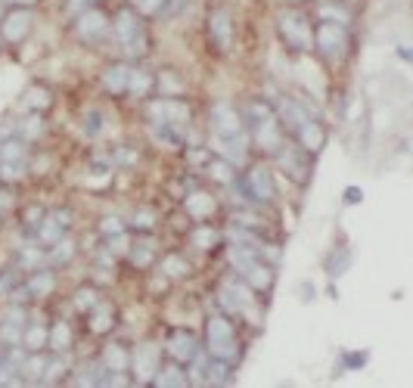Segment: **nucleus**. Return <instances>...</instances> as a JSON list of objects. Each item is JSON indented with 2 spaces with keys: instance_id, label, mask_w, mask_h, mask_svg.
Masks as SVG:
<instances>
[{
  "instance_id": "a19ab883",
  "label": "nucleus",
  "mask_w": 413,
  "mask_h": 388,
  "mask_svg": "<svg viewBox=\"0 0 413 388\" xmlns=\"http://www.w3.org/2000/svg\"><path fill=\"white\" fill-rule=\"evenodd\" d=\"M109 323H112V320H109V314H106V310H100V317H93V329H109Z\"/></svg>"
},
{
  "instance_id": "f704fd0d",
  "label": "nucleus",
  "mask_w": 413,
  "mask_h": 388,
  "mask_svg": "<svg viewBox=\"0 0 413 388\" xmlns=\"http://www.w3.org/2000/svg\"><path fill=\"white\" fill-rule=\"evenodd\" d=\"M212 174L217 177V181H230L233 171L227 168V162H215V165H212Z\"/></svg>"
},
{
  "instance_id": "bb28decb",
  "label": "nucleus",
  "mask_w": 413,
  "mask_h": 388,
  "mask_svg": "<svg viewBox=\"0 0 413 388\" xmlns=\"http://www.w3.org/2000/svg\"><path fill=\"white\" fill-rule=\"evenodd\" d=\"M53 289V277L50 274H37L28 279V295H44Z\"/></svg>"
},
{
  "instance_id": "ea45409f",
  "label": "nucleus",
  "mask_w": 413,
  "mask_h": 388,
  "mask_svg": "<svg viewBox=\"0 0 413 388\" xmlns=\"http://www.w3.org/2000/svg\"><path fill=\"white\" fill-rule=\"evenodd\" d=\"M165 270H168V274H186V264L181 258H168L165 261Z\"/></svg>"
},
{
  "instance_id": "c756f323",
  "label": "nucleus",
  "mask_w": 413,
  "mask_h": 388,
  "mask_svg": "<svg viewBox=\"0 0 413 388\" xmlns=\"http://www.w3.org/2000/svg\"><path fill=\"white\" fill-rule=\"evenodd\" d=\"M128 90L131 93H146L150 90V75H143V72H131V81H128Z\"/></svg>"
},
{
  "instance_id": "6e6552de",
  "label": "nucleus",
  "mask_w": 413,
  "mask_h": 388,
  "mask_svg": "<svg viewBox=\"0 0 413 388\" xmlns=\"http://www.w3.org/2000/svg\"><path fill=\"white\" fill-rule=\"evenodd\" d=\"M246 186H249V193H252L255 199H261V202L274 199V177H270L268 168H252V171H249Z\"/></svg>"
},
{
  "instance_id": "a18cd8bd",
  "label": "nucleus",
  "mask_w": 413,
  "mask_h": 388,
  "mask_svg": "<svg viewBox=\"0 0 413 388\" xmlns=\"http://www.w3.org/2000/svg\"><path fill=\"white\" fill-rule=\"evenodd\" d=\"M37 261H41V255H37L35 248H28V252H22V264H25V267H28V264H37Z\"/></svg>"
},
{
  "instance_id": "a878e982",
  "label": "nucleus",
  "mask_w": 413,
  "mask_h": 388,
  "mask_svg": "<svg viewBox=\"0 0 413 388\" xmlns=\"http://www.w3.org/2000/svg\"><path fill=\"white\" fill-rule=\"evenodd\" d=\"M155 385H186V376L177 367H168L155 376Z\"/></svg>"
},
{
  "instance_id": "6ab92c4d",
  "label": "nucleus",
  "mask_w": 413,
  "mask_h": 388,
  "mask_svg": "<svg viewBox=\"0 0 413 388\" xmlns=\"http://www.w3.org/2000/svg\"><path fill=\"white\" fill-rule=\"evenodd\" d=\"M186 212L193 217H208L215 212V199L208 196V193H193V196L186 199Z\"/></svg>"
},
{
  "instance_id": "c03bdc74",
  "label": "nucleus",
  "mask_w": 413,
  "mask_h": 388,
  "mask_svg": "<svg viewBox=\"0 0 413 388\" xmlns=\"http://www.w3.org/2000/svg\"><path fill=\"white\" fill-rule=\"evenodd\" d=\"M90 4H97V0H68V13H78V10H84V6H90Z\"/></svg>"
},
{
  "instance_id": "f3484780",
  "label": "nucleus",
  "mask_w": 413,
  "mask_h": 388,
  "mask_svg": "<svg viewBox=\"0 0 413 388\" xmlns=\"http://www.w3.org/2000/svg\"><path fill=\"white\" fill-rule=\"evenodd\" d=\"M128 81H131V68H128V66H112V68H109V72L103 75L106 90H112V93L128 90Z\"/></svg>"
},
{
  "instance_id": "8fccbe9b",
  "label": "nucleus",
  "mask_w": 413,
  "mask_h": 388,
  "mask_svg": "<svg viewBox=\"0 0 413 388\" xmlns=\"http://www.w3.org/2000/svg\"><path fill=\"white\" fill-rule=\"evenodd\" d=\"M19 4H25V0H19Z\"/></svg>"
},
{
  "instance_id": "ddd939ff",
  "label": "nucleus",
  "mask_w": 413,
  "mask_h": 388,
  "mask_svg": "<svg viewBox=\"0 0 413 388\" xmlns=\"http://www.w3.org/2000/svg\"><path fill=\"white\" fill-rule=\"evenodd\" d=\"M168 351H171V357H177V360H193V357H196V339H193L190 332H174V336L168 339Z\"/></svg>"
},
{
  "instance_id": "4468645a",
  "label": "nucleus",
  "mask_w": 413,
  "mask_h": 388,
  "mask_svg": "<svg viewBox=\"0 0 413 388\" xmlns=\"http://www.w3.org/2000/svg\"><path fill=\"white\" fill-rule=\"evenodd\" d=\"M22 332H25V320H22V310L13 308L10 314H6V320L0 323V339L6 341V345H16V341L22 339Z\"/></svg>"
},
{
  "instance_id": "f257e3e1",
  "label": "nucleus",
  "mask_w": 413,
  "mask_h": 388,
  "mask_svg": "<svg viewBox=\"0 0 413 388\" xmlns=\"http://www.w3.org/2000/svg\"><path fill=\"white\" fill-rule=\"evenodd\" d=\"M208 351L217 360H230L237 354V332H233V326L224 317H212L208 320Z\"/></svg>"
},
{
  "instance_id": "4be33fe9",
  "label": "nucleus",
  "mask_w": 413,
  "mask_h": 388,
  "mask_svg": "<svg viewBox=\"0 0 413 388\" xmlns=\"http://www.w3.org/2000/svg\"><path fill=\"white\" fill-rule=\"evenodd\" d=\"M103 363L109 370H124L128 367V354H124V348H119V345H106V351H103Z\"/></svg>"
},
{
  "instance_id": "0eeeda50",
  "label": "nucleus",
  "mask_w": 413,
  "mask_h": 388,
  "mask_svg": "<svg viewBox=\"0 0 413 388\" xmlns=\"http://www.w3.org/2000/svg\"><path fill=\"white\" fill-rule=\"evenodd\" d=\"M212 121H215V137H243V121L227 103H217L212 109Z\"/></svg>"
},
{
  "instance_id": "c9c22d12",
  "label": "nucleus",
  "mask_w": 413,
  "mask_h": 388,
  "mask_svg": "<svg viewBox=\"0 0 413 388\" xmlns=\"http://www.w3.org/2000/svg\"><path fill=\"white\" fill-rule=\"evenodd\" d=\"M25 106H47V93L44 90H31L25 97Z\"/></svg>"
},
{
  "instance_id": "2eb2a0df",
  "label": "nucleus",
  "mask_w": 413,
  "mask_h": 388,
  "mask_svg": "<svg viewBox=\"0 0 413 388\" xmlns=\"http://www.w3.org/2000/svg\"><path fill=\"white\" fill-rule=\"evenodd\" d=\"M212 35H215V44L217 47H230L233 28H230V16L224 13V10H215L212 13Z\"/></svg>"
},
{
  "instance_id": "49530a36",
  "label": "nucleus",
  "mask_w": 413,
  "mask_h": 388,
  "mask_svg": "<svg viewBox=\"0 0 413 388\" xmlns=\"http://www.w3.org/2000/svg\"><path fill=\"white\" fill-rule=\"evenodd\" d=\"M22 131H25V137H35L37 131H41V124H37L35 119H31V121H25V124H22Z\"/></svg>"
},
{
  "instance_id": "e433bc0d",
  "label": "nucleus",
  "mask_w": 413,
  "mask_h": 388,
  "mask_svg": "<svg viewBox=\"0 0 413 388\" xmlns=\"http://www.w3.org/2000/svg\"><path fill=\"white\" fill-rule=\"evenodd\" d=\"M283 168H286V171H289V174H292V177H299V174H301V168H299V165H295V155H292V152H283Z\"/></svg>"
},
{
  "instance_id": "72a5a7b5",
  "label": "nucleus",
  "mask_w": 413,
  "mask_h": 388,
  "mask_svg": "<svg viewBox=\"0 0 413 388\" xmlns=\"http://www.w3.org/2000/svg\"><path fill=\"white\" fill-rule=\"evenodd\" d=\"M100 227H103L106 236H119V233H121V221H119V217H106Z\"/></svg>"
},
{
  "instance_id": "a211bd4d",
  "label": "nucleus",
  "mask_w": 413,
  "mask_h": 388,
  "mask_svg": "<svg viewBox=\"0 0 413 388\" xmlns=\"http://www.w3.org/2000/svg\"><path fill=\"white\" fill-rule=\"evenodd\" d=\"M66 221H68L66 214L47 217V221H44V227H41V233H37V236H41V243H50V245H56L59 239H62V227H66Z\"/></svg>"
},
{
  "instance_id": "4c0bfd02",
  "label": "nucleus",
  "mask_w": 413,
  "mask_h": 388,
  "mask_svg": "<svg viewBox=\"0 0 413 388\" xmlns=\"http://www.w3.org/2000/svg\"><path fill=\"white\" fill-rule=\"evenodd\" d=\"M162 90H165V93H177V90H181V81H174V75H162Z\"/></svg>"
},
{
  "instance_id": "20e7f679",
  "label": "nucleus",
  "mask_w": 413,
  "mask_h": 388,
  "mask_svg": "<svg viewBox=\"0 0 413 388\" xmlns=\"http://www.w3.org/2000/svg\"><path fill=\"white\" fill-rule=\"evenodd\" d=\"M345 44H348V35H345V25L339 22H323L321 31H317V47L326 59H339L345 53Z\"/></svg>"
},
{
  "instance_id": "de8ad7c7",
  "label": "nucleus",
  "mask_w": 413,
  "mask_h": 388,
  "mask_svg": "<svg viewBox=\"0 0 413 388\" xmlns=\"http://www.w3.org/2000/svg\"><path fill=\"white\" fill-rule=\"evenodd\" d=\"M90 301H93L90 292H81V295H78V305H90Z\"/></svg>"
},
{
  "instance_id": "9b49d317",
  "label": "nucleus",
  "mask_w": 413,
  "mask_h": 388,
  "mask_svg": "<svg viewBox=\"0 0 413 388\" xmlns=\"http://www.w3.org/2000/svg\"><path fill=\"white\" fill-rule=\"evenodd\" d=\"M28 28H31V16L25 10H16L4 19V37L6 41H22V37L28 35Z\"/></svg>"
},
{
  "instance_id": "cd10ccee",
  "label": "nucleus",
  "mask_w": 413,
  "mask_h": 388,
  "mask_svg": "<svg viewBox=\"0 0 413 388\" xmlns=\"http://www.w3.org/2000/svg\"><path fill=\"white\" fill-rule=\"evenodd\" d=\"M131 258H134V264H140V267H146V264L152 261V243H140L131 248Z\"/></svg>"
},
{
  "instance_id": "2f4dec72",
  "label": "nucleus",
  "mask_w": 413,
  "mask_h": 388,
  "mask_svg": "<svg viewBox=\"0 0 413 388\" xmlns=\"http://www.w3.org/2000/svg\"><path fill=\"white\" fill-rule=\"evenodd\" d=\"M193 243H196L199 248H208V245L215 243V233L208 230V227H202V230H196V233H193Z\"/></svg>"
},
{
  "instance_id": "b1692460",
  "label": "nucleus",
  "mask_w": 413,
  "mask_h": 388,
  "mask_svg": "<svg viewBox=\"0 0 413 388\" xmlns=\"http://www.w3.org/2000/svg\"><path fill=\"white\" fill-rule=\"evenodd\" d=\"M230 261L237 264L239 270H249V267H252V264L258 261V258H255L252 245H249V248H243V245H233V248H230Z\"/></svg>"
},
{
  "instance_id": "aec40b11",
  "label": "nucleus",
  "mask_w": 413,
  "mask_h": 388,
  "mask_svg": "<svg viewBox=\"0 0 413 388\" xmlns=\"http://www.w3.org/2000/svg\"><path fill=\"white\" fill-rule=\"evenodd\" d=\"M280 115H283L286 124H292L295 131H299L301 124L308 121V112H305V109H301L299 103H292V99H280Z\"/></svg>"
},
{
  "instance_id": "473e14b6",
  "label": "nucleus",
  "mask_w": 413,
  "mask_h": 388,
  "mask_svg": "<svg viewBox=\"0 0 413 388\" xmlns=\"http://www.w3.org/2000/svg\"><path fill=\"white\" fill-rule=\"evenodd\" d=\"M131 4H134L140 13H159L165 0H131Z\"/></svg>"
},
{
  "instance_id": "7ed1b4c3",
  "label": "nucleus",
  "mask_w": 413,
  "mask_h": 388,
  "mask_svg": "<svg viewBox=\"0 0 413 388\" xmlns=\"http://www.w3.org/2000/svg\"><path fill=\"white\" fill-rule=\"evenodd\" d=\"M115 37H119V44L131 53V56L143 53V31H140V22L134 13H121L119 19H115Z\"/></svg>"
},
{
  "instance_id": "09e8293b",
  "label": "nucleus",
  "mask_w": 413,
  "mask_h": 388,
  "mask_svg": "<svg viewBox=\"0 0 413 388\" xmlns=\"http://www.w3.org/2000/svg\"><path fill=\"white\" fill-rule=\"evenodd\" d=\"M6 205H10V199H6V196H0V208H6Z\"/></svg>"
},
{
  "instance_id": "79ce46f5",
  "label": "nucleus",
  "mask_w": 413,
  "mask_h": 388,
  "mask_svg": "<svg viewBox=\"0 0 413 388\" xmlns=\"http://www.w3.org/2000/svg\"><path fill=\"white\" fill-rule=\"evenodd\" d=\"M0 174L10 177V181H13V177H19V174H22V165H0Z\"/></svg>"
},
{
  "instance_id": "37998d69",
  "label": "nucleus",
  "mask_w": 413,
  "mask_h": 388,
  "mask_svg": "<svg viewBox=\"0 0 413 388\" xmlns=\"http://www.w3.org/2000/svg\"><path fill=\"white\" fill-rule=\"evenodd\" d=\"M134 221L140 224V227H152V221H155V217H152L150 212H137V217H134Z\"/></svg>"
},
{
  "instance_id": "423d86ee",
  "label": "nucleus",
  "mask_w": 413,
  "mask_h": 388,
  "mask_svg": "<svg viewBox=\"0 0 413 388\" xmlns=\"http://www.w3.org/2000/svg\"><path fill=\"white\" fill-rule=\"evenodd\" d=\"M221 305L227 308V310H243L246 317L255 314L252 292H249L243 283H224V286H221Z\"/></svg>"
},
{
  "instance_id": "39448f33",
  "label": "nucleus",
  "mask_w": 413,
  "mask_h": 388,
  "mask_svg": "<svg viewBox=\"0 0 413 388\" xmlns=\"http://www.w3.org/2000/svg\"><path fill=\"white\" fill-rule=\"evenodd\" d=\"M280 31H283L286 41H289L292 47H299V50H308L311 47V28H308V22L301 19L299 13H283L280 16Z\"/></svg>"
},
{
  "instance_id": "dca6fc26",
  "label": "nucleus",
  "mask_w": 413,
  "mask_h": 388,
  "mask_svg": "<svg viewBox=\"0 0 413 388\" xmlns=\"http://www.w3.org/2000/svg\"><path fill=\"white\" fill-rule=\"evenodd\" d=\"M299 140H301V146H305V150H311V152H317L323 146V140H326V134H323V128L317 121H305L299 128Z\"/></svg>"
},
{
  "instance_id": "393cba45",
  "label": "nucleus",
  "mask_w": 413,
  "mask_h": 388,
  "mask_svg": "<svg viewBox=\"0 0 413 388\" xmlns=\"http://www.w3.org/2000/svg\"><path fill=\"white\" fill-rule=\"evenodd\" d=\"M22 341H25V348L37 351V348H44V341H47V329L44 326H28V329L22 332Z\"/></svg>"
},
{
  "instance_id": "412c9836",
  "label": "nucleus",
  "mask_w": 413,
  "mask_h": 388,
  "mask_svg": "<svg viewBox=\"0 0 413 388\" xmlns=\"http://www.w3.org/2000/svg\"><path fill=\"white\" fill-rule=\"evenodd\" d=\"M25 162V146L19 140H6L0 146V165H22Z\"/></svg>"
},
{
  "instance_id": "9d476101",
  "label": "nucleus",
  "mask_w": 413,
  "mask_h": 388,
  "mask_svg": "<svg viewBox=\"0 0 413 388\" xmlns=\"http://www.w3.org/2000/svg\"><path fill=\"white\" fill-rule=\"evenodd\" d=\"M186 106H181V103H152L150 106V119L155 121V124H181V121H186Z\"/></svg>"
},
{
  "instance_id": "c85d7f7f",
  "label": "nucleus",
  "mask_w": 413,
  "mask_h": 388,
  "mask_svg": "<svg viewBox=\"0 0 413 388\" xmlns=\"http://www.w3.org/2000/svg\"><path fill=\"white\" fill-rule=\"evenodd\" d=\"M321 13H323V22H339V25H345V19H348V13L336 4H323Z\"/></svg>"
},
{
  "instance_id": "f03ea898",
  "label": "nucleus",
  "mask_w": 413,
  "mask_h": 388,
  "mask_svg": "<svg viewBox=\"0 0 413 388\" xmlns=\"http://www.w3.org/2000/svg\"><path fill=\"white\" fill-rule=\"evenodd\" d=\"M249 121H252V137L258 140V146L277 150L280 137H277V121H274V115H270V109L261 103L249 106Z\"/></svg>"
},
{
  "instance_id": "f8f14e48",
  "label": "nucleus",
  "mask_w": 413,
  "mask_h": 388,
  "mask_svg": "<svg viewBox=\"0 0 413 388\" xmlns=\"http://www.w3.org/2000/svg\"><path fill=\"white\" fill-rule=\"evenodd\" d=\"M134 372L137 379L150 382L152 372H155V345H140L134 351Z\"/></svg>"
},
{
  "instance_id": "7c9ffc66",
  "label": "nucleus",
  "mask_w": 413,
  "mask_h": 388,
  "mask_svg": "<svg viewBox=\"0 0 413 388\" xmlns=\"http://www.w3.org/2000/svg\"><path fill=\"white\" fill-rule=\"evenodd\" d=\"M47 339H50V345L56 348V351H62V348H68V326H66V323H59L56 329H53Z\"/></svg>"
},
{
  "instance_id": "5701e85b",
  "label": "nucleus",
  "mask_w": 413,
  "mask_h": 388,
  "mask_svg": "<svg viewBox=\"0 0 413 388\" xmlns=\"http://www.w3.org/2000/svg\"><path fill=\"white\" fill-rule=\"evenodd\" d=\"M243 274H246V279L255 286V289H268V286H270V270H268V267H261L258 261H255L249 270H243Z\"/></svg>"
},
{
  "instance_id": "1a4fd4ad",
  "label": "nucleus",
  "mask_w": 413,
  "mask_h": 388,
  "mask_svg": "<svg viewBox=\"0 0 413 388\" xmlns=\"http://www.w3.org/2000/svg\"><path fill=\"white\" fill-rule=\"evenodd\" d=\"M106 35V16L97 13V10H88L78 16V37L84 41H97V37Z\"/></svg>"
},
{
  "instance_id": "58836bf2",
  "label": "nucleus",
  "mask_w": 413,
  "mask_h": 388,
  "mask_svg": "<svg viewBox=\"0 0 413 388\" xmlns=\"http://www.w3.org/2000/svg\"><path fill=\"white\" fill-rule=\"evenodd\" d=\"M68 252H72V245L62 243V239H59V243H56V252H53L50 258H53V261H66V258H68Z\"/></svg>"
}]
</instances>
